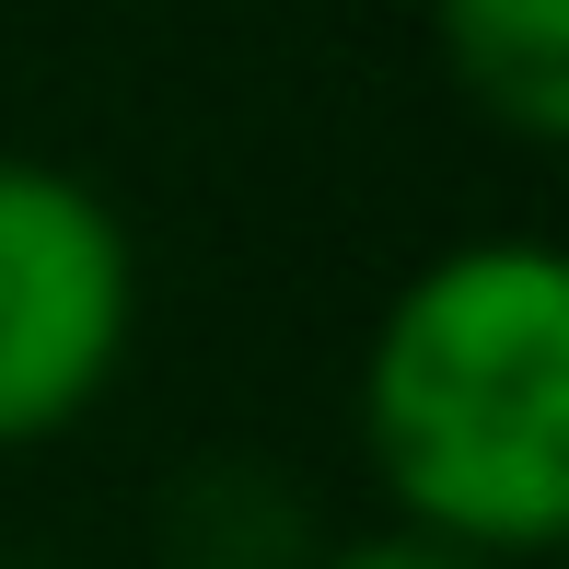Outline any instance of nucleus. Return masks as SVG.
<instances>
[{
  "label": "nucleus",
  "instance_id": "nucleus-1",
  "mask_svg": "<svg viewBox=\"0 0 569 569\" xmlns=\"http://www.w3.org/2000/svg\"><path fill=\"white\" fill-rule=\"evenodd\" d=\"M383 523L535 569L569 535V268L535 232H477L396 279L349 383Z\"/></svg>",
  "mask_w": 569,
  "mask_h": 569
},
{
  "label": "nucleus",
  "instance_id": "nucleus-2",
  "mask_svg": "<svg viewBox=\"0 0 569 569\" xmlns=\"http://www.w3.org/2000/svg\"><path fill=\"white\" fill-rule=\"evenodd\" d=\"M140 349V244L70 163L0 151V453H36L117 396Z\"/></svg>",
  "mask_w": 569,
  "mask_h": 569
},
{
  "label": "nucleus",
  "instance_id": "nucleus-3",
  "mask_svg": "<svg viewBox=\"0 0 569 569\" xmlns=\"http://www.w3.org/2000/svg\"><path fill=\"white\" fill-rule=\"evenodd\" d=\"M430 47L500 140H569V0H430Z\"/></svg>",
  "mask_w": 569,
  "mask_h": 569
},
{
  "label": "nucleus",
  "instance_id": "nucleus-4",
  "mask_svg": "<svg viewBox=\"0 0 569 569\" xmlns=\"http://www.w3.org/2000/svg\"><path fill=\"white\" fill-rule=\"evenodd\" d=\"M302 511L279 500V477L210 465L174 488V569H302Z\"/></svg>",
  "mask_w": 569,
  "mask_h": 569
},
{
  "label": "nucleus",
  "instance_id": "nucleus-5",
  "mask_svg": "<svg viewBox=\"0 0 569 569\" xmlns=\"http://www.w3.org/2000/svg\"><path fill=\"white\" fill-rule=\"evenodd\" d=\"M302 569H500V558L442 547V535H419V523H372V535H338V547H315Z\"/></svg>",
  "mask_w": 569,
  "mask_h": 569
}]
</instances>
